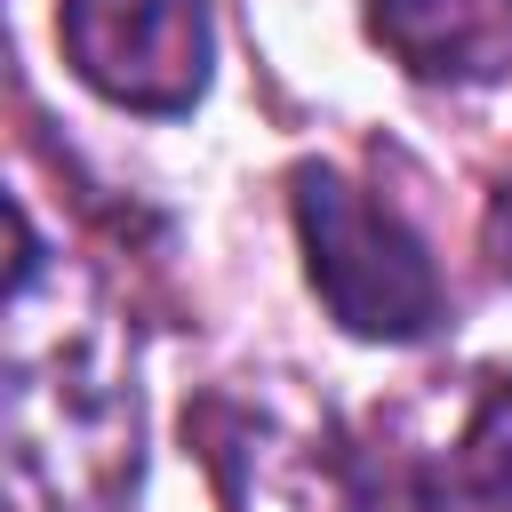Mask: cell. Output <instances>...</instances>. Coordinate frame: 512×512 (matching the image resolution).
<instances>
[{"label":"cell","mask_w":512,"mask_h":512,"mask_svg":"<svg viewBox=\"0 0 512 512\" xmlns=\"http://www.w3.org/2000/svg\"><path fill=\"white\" fill-rule=\"evenodd\" d=\"M288 200H296L312 288L336 312V328H352L368 344H424L448 320V288H440L424 240L392 208H376L344 168L296 160Z\"/></svg>","instance_id":"cell-1"},{"label":"cell","mask_w":512,"mask_h":512,"mask_svg":"<svg viewBox=\"0 0 512 512\" xmlns=\"http://www.w3.org/2000/svg\"><path fill=\"white\" fill-rule=\"evenodd\" d=\"M8 464L16 488L40 496L48 512H104L120 488H136V408L72 352H48V368L16 360Z\"/></svg>","instance_id":"cell-2"},{"label":"cell","mask_w":512,"mask_h":512,"mask_svg":"<svg viewBox=\"0 0 512 512\" xmlns=\"http://www.w3.org/2000/svg\"><path fill=\"white\" fill-rule=\"evenodd\" d=\"M56 40L64 64L120 112L176 120L208 96V64H216L208 0H64Z\"/></svg>","instance_id":"cell-3"},{"label":"cell","mask_w":512,"mask_h":512,"mask_svg":"<svg viewBox=\"0 0 512 512\" xmlns=\"http://www.w3.org/2000/svg\"><path fill=\"white\" fill-rule=\"evenodd\" d=\"M376 48L448 88H488L512 72V0H368Z\"/></svg>","instance_id":"cell-4"},{"label":"cell","mask_w":512,"mask_h":512,"mask_svg":"<svg viewBox=\"0 0 512 512\" xmlns=\"http://www.w3.org/2000/svg\"><path fill=\"white\" fill-rule=\"evenodd\" d=\"M416 512H512V376H488L464 432L424 456Z\"/></svg>","instance_id":"cell-5"},{"label":"cell","mask_w":512,"mask_h":512,"mask_svg":"<svg viewBox=\"0 0 512 512\" xmlns=\"http://www.w3.org/2000/svg\"><path fill=\"white\" fill-rule=\"evenodd\" d=\"M488 264H496V280H512V168L488 192Z\"/></svg>","instance_id":"cell-6"}]
</instances>
